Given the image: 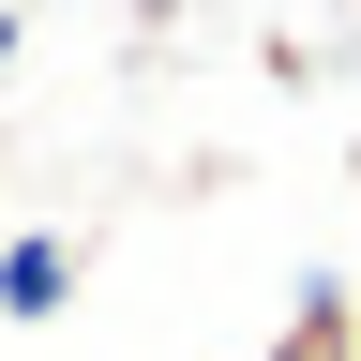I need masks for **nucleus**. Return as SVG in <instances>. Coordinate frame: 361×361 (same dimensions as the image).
I'll return each mask as SVG.
<instances>
[{
  "label": "nucleus",
  "mask_w": 361,
  "mask_h": 361,
  "mask_svg": "<svg viewBox=\"0 0 361 361\" xmlns=\"http://www.w3.org/2000/svg\"><path fill=\"white\" fill-rule=\"evenodd\" d=\"M346 361H361V286H346Z\"/></svg>",
  "instance_id": "f03ea898"
},
{
  "label": "nucleus",
  "mask_w": 361,
  "mask_h": 361,
  "mask_svg": "<svg viewBox=\"0 0 361 361\" xmlns=\"http://www.w3.org/2000/svg\"><path fill=\"white\" fill-rule=\"evenodd\" d=\"M61 301H75V241L61 226H16V241H0V316L30 331V316H61Z\"/></svg>",
  "instance_id": "f257e3e1"
}]
</instances>
